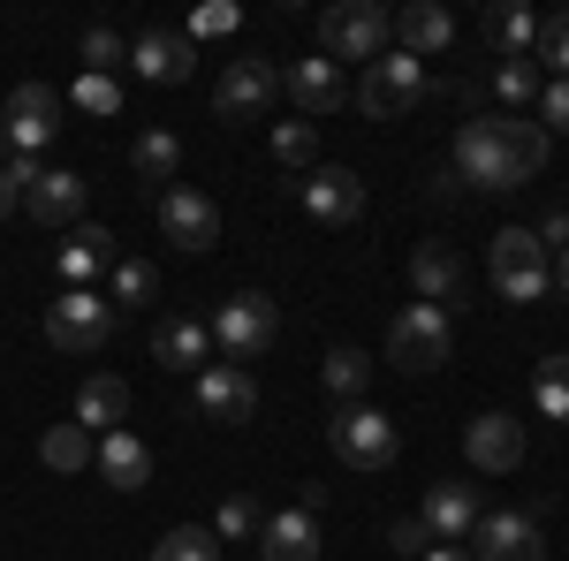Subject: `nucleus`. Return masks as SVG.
<instances>
[{
	"label": "nucleus",
	"instance_id": "1",
	"mask_svg": "<svg viewBox=\"0 0 569 561\" xmlns=\"http://www.w3.org/2000/svg\"><path fill=\"white\" fill-rule=\"evenodd\" d=\"M448 168L463 174V190H525L531 174L547 168V130L531 114H479L463 122L448 144Z\"/></svg>",
	"mask_w": 569,
	"mask_h": 561
},
{
	"label": "nucleus",
	"instance_id": "2",
	"mask_svg": "<svg viewBox=\"0 0 569 561\" xmlns=\"http://www.w3.org/2000/svg\"><path fill=\"white\" fill-rule=\"evenodd\" d=\"M206 327H213V349L228 357V364H251V357H266L273 334H281V303L266 297V289H236Z\"/></svg>",
	"mask_w": 569,
	"mask_h": 561
},
{
	"label": "nucleus",
	"instance_id": "3",
	"mask_svg": "<svg viewBox=\"0 0 569 561\" xmlns=\"http://www.w3.org/2000/svg\"><path fill=\"white\" fill-rule=\"evenodd\" d=\"M395 39V16L388 8H372V0H335L327 16H319V46H327V61L342 69V61H380Z\"/></svg>",
	"mask_w": 569,
	"mask_h": 561
},
{
	"label": "nucleus",
	"instance_id": "4",
	"mask_svg": "<svg viewBox=\"0 0 569 561\" xmlns=\"http://www.w3.org/2000/svg\"><path fill=\"white\" fill-rule=\"evenodd\" d=\"M448 349H456V327H448V311L440 303H402L388 327V364L395 372H440L448 364Z\"/></svg>",
	"mask_w": 569,
	"mask_h": 561
},
{
	"label": "nucleus",
	"instance_id": "5",
	"mask_svg": "<svg viewBox=\"0 0 569 561\" xmlns=\"http://www.w3.org/2000/svg\"><path fill=\"white\" fill-rule=\"evenodd\" d=\"M61 114H69V91H53V84H16V91H8V107H0V137H8V152L39 160L46 144L61 137Z\"/></svg>",
	"mask_w": 569,
	"mask_h": 561
},
{
	"label": "nucleus",
	"instance_id": "6",
	"mask_svg": "<svg viewBox=\"0 0 569 561\" xmlns=\"http://www.w3.org/2000/svg\"><path fill=\"white\" fill-rule=\"evenodd\" d=\"M46 342L69 357H99L114 342V303L99 289H61V303H46Z\"/></svg>",
	"mask_w": 569,
	"mask_h": 561
},
{
	"label": "nucleus",
	"instance_id": "7",
	"mask_svg": "<svg viewBox=\"0 0 569 561\" xmlns=\"http://www.w3.org/2000/svg\"><path fill=\"white\" fill-rule=\"evenodd\" d=\"M486 273H493L501 303H539L547 289H555L547 251H539V236H531V228H501V236H493V251H486Z\"/></svg>",
	"mask_w": 569,
	"mask_h": 561
},
{
	"label": "nucleus",
	"instance_id": "8",
	"mask_svg": "<svg viewBox=\"0 0 569 561\" xmlns=\"http://www.w3.org/2000/svg\"><path fill=\"white\" fill-rule=\"evenodd\" d=\"M350 99L365 107V114H372V122H402V114L426 99V61H410L402 46H388V53L365 69V84H357Z\"/></svg>",
	"mask_w": 569,
	"mask_h": 561
},
{
	"label": "nucleus",
	"instance_id": "9",
	"mask_svg": "<svg viewBox=\"0 0 569 561\" xmlns=\"http://www.w3.org/2000/svg\"><path fill=\"white\" fill-rule=\"evenodd\" d=\"M327 440H335V455H342L350 471H388L395 463V418L372 410V402H342V410L327 418Z\"/></svg>",
	"mask_w": 569,
	"mask_h": 561
},
{
	"label": "nucleus",
	"instance_id": "10",
	"mask_svg": "<svg viewBox=\"0 0 569 561\" xmlns=\"http://www.w3.org/2000/svg\"><path fill=\"white\" fill-rule=\"evenodd\" d=\"M190 402H198L206 425H251V410H259V380H251L243 364L213 357V364L190 380Z\"/></svg>",
	"mask_w": 569,
	"mask_h": 561
},
{
	"label": "nucleus",
	"instance_id": "11",
	"mask_svg": "<svg viewBox=\"0 0 569 561\" xmlns=\"http://www.w3.org/2000/svg\"><path fill=\"white\" fill-rule=\"evenodd\" d=\"M273 91H281V69L259 61V53H243V61H228L213 84V114L220 122H259L266 107H273Z\"/></svg>",
	"mask_w": 569,
	"mask_h": 561
},
{
	"label": "nucleus",
	"instance_id": "12",
	"mask_svg": "<svg viewBox=\"0 0 569 561\" xmlns=\"http://www.w3.org/2000/svg\"><path fill=\"white\" fill-rule=\"evenodd\" d=\"M479 517H486V501H479V485H463V478H433L426 501H418V523H426V539H440V547H463L479 531Z\"/></svg>",
	"mask_w": 569,
	"mask_h": 561
},
{
	"label": "nucleus",
	"instance_id": "13",
	"mask_svg": "<svg viewBox=\"0 0 569 561\" xmlns=\"http://www.w3.org/2000/svg\"><path fill=\"white\" fill-rule=\"evenodd\" d=\"M160 236H168L176 251H213L220 243V206L206 190L176 182V190H160Z\"/></svg>",
	"mask_w": 569,
	"mask_h": 561
},
{
	"label": "nucleus",
	"instance_id": "14",
	"mask_svg": "<svg viewBox=\"0 0 569 561\" xmlns=\"http://www.w3.org/2000/svg\"><path fill=\"white\" fill-rule=\"evenodd\" d=\"M84 206H91V182L77 168H39V182L23 190V213L39 228H84Z\"/></svg>",
	"mask_w": 569,
	"mask_h": 561
},
{
	"label": "nucleus",
	"instance_id": "15",
	"mask_svg": "<svg viewBox=\"0 0 569 561\" xmlns=\"http://www.w3.org/2000/svg\"><path fill=\"white\" fill-rule=\"evenodd\" d=\"M410 281H418V303H440V311L471 297V266L456 259V243H440V236H426L410 251Z\"/></svg>",
	"mask_w": 569,
	"mask_h": 561
},
{
	"label": "nucleus",
	"instance_id": "16",
	"mask_svg": "<svg viewBox=\"0 0 569 561\" xmlns=\"http://www.w3.org/2000/svg\"><path fill=\"white\" fill-rule=\"evenodd\" d=\"M281 91L297 99V114H305V122H311V114H342V107H350V77H342L327 53L289 61V69H281Z\"/></svg>",
	"mask_w": 569,
	"mask_h": 561
},
{
	"label": "nucleus",
	"instance_id": "17",
	"mask_svg": "<svg viewBox=\"0 0 569 561\" xmlns=\"http://www.w3.org/2000/svg\"><path fill=\"white\" fill-rule=\"evenodd\" d=\"M130 69L144 77V84H182V77L198 69V39H190V31H168V23H152V31H137Z\"/></svg>",
	"mask_w": 569,
	"mask_h": 561
},
{
	"label": "nucleus",
	"instance_id": "18",
	"mask_svg": "<svg viewBox=\"0 0 569 561\" xmlns=\"http://www.w3.org/2000/svg\"><path fill=\"white\" fill-rule=\"evenodd\" d=\"M471 539H479L486 561H547V531L531 509H493V517H479Z\"/></svg>",
	"mask_w": 569,
	"mask_h": 561
},
{
	"label": "nucleus",
	"instance_id": "19",
	"mask_svg": "<svg viewBox=\"0 0 569 561\" xmlns=\"http://www.w3.org/2000/svg\"><path fill=\"white\" fill-rule=\"evenodd\" d=\"M305 213L319 228H357L365 220V182L350 168H311L305 174Z\"/></svg>",
	"mask_w": 569,
	"mask_h": 561
},
{
	"label": "nucleus",
	"instance_id": "20",
	"mask_svg": "<svg viewBox=\"0 0 569 561\" xmlns=\"http://www.w3.org/2000/svg\"><path fill=\"white\" fill-rule=\"evenodd\" d=\"M463 455H471L479 471H517V463H525V425H517L509 410H486V418H471V432H463Z\"/></svg>",
	"mask_w": 569,
	"mask_h": 561
},
{
	"label": "nucleus",
	"instance_id": "21",
	"mask_svg": "<svg viewBox=\"0 0 569 561\" xmlns=\"http://www.w3.org/2000/svg\"><path fill=\"white\" fill-rule=\"evenodd\" d=\"M152 357H160L168 372H190V380H198V372L213 364V327L190 319V311H182V319H160V327H152Z\"/></svg>",
	"mask_w": 569,
	"mask_h": 561
},
{
	"label": "nucleus",
	"instance_id": "22",
	"mask_svg": "<svg viewBox=\"0 0 569 561\" xmlns=\"http://www.w3.org/2000/svg\"><path fill=\"white\" fill-rule=\"evenodd\" d=\"M91 471L107 478V485H122V493H144V485H152V448H144L137 432H107L99 455H91Z\"/></svg>",
	"mask_w": 569,
	"mask_h": 561
},
{
	"label": "nucleus",
	"instance_id": "23",
	"mask_svg": "<svg viewBox=\"0 0 569 561\" xmlns=\"http://www.w3.org/2000/svg\"><path fill=\"white\" fill-rule=\"evenodd\" d=\"M479 39L493 46V61H531V46H539V16L517 8V0H501V8H486V16H479Z\"/></svg>",
	"mask_w": 569,
	"mask_h": 561
},
{
	"label": "nucleus",
	"instance_id": "24",
	"mask_svg": "<svg viewBox=\"0 0 569 561\" xmlns=\"http://www.w3.org/2000/svg\"><path fill=\"white\" fill-rule=\"evenodd\" d=\"M122 418H130V388L114 372H91L84 388H77V425L91 440H107V432H122Z\"/></svg>",
	"mask_w": 569,
	"mask_h": 561
},
{
	"label": "nucleus",
	"instance_id": "25",
	"mask_svg": "<svg viewBox=\"0 0 569 561\" xmlns=\"http://www.w3.org/2000/svg\"><path fill=\"white\" fill-rule=\"evenodd\" d=\"M99 273H114V236L107 228H69V243H61V289H91Z\"/></svg>",
	"mask_w": 569,
	"mask_h": 561
},
{
	"label": "nucleus",
	"instance_id": "26",
	"mask_svg": "<svg viewBox=\"0 0 569 561\" xmlns=\"http://www.w3.org/2000/svg\"><path fill=\"white\" fill-rule=\"evenodd\" d=\"M395 39H402L410 61H426V53H440V46L456 39V16H448L440 0H410V8L395 16Z\"/></svg>",
	"mask_w": 569,
	"mask_h": 561
},
{
	"label": "nucleus",
	"instance_id": "27",
	"mask_svg": "<svg viewBox=\"0 0 569 561\" xmlns=\"http://www.w3.org/2000/svg\"><path fill=\"white\" fill-rule=\"evenodd\" d=\"M266 561H319V523L311 509H281V517H266Z\"/></svg>",
	"mask_w": 569,
	"mask_h": 561
},
{
	"label": "nucleus",
	"instance_id": "28",
	"mask_svg": "<svg viewBox=\"0 0 569 561\" xmlns=\"http://www.w3.org/2000/svg\"><path fill=\"white\" fill-rule=\"evenodd\" d=\"M130 168H137V182L176 190V174H182V137H176V130H144V137L130 144Z\"/></svg>",
	"mask_w": 569,
	"mask_h": 561
},
{
	"label": "nucleus",
	"instance_id": "29",
	"mask_svg": "<svg viewBox=\"0 0 569 561\" xmlns=\"http://www.w3.org/2000/svg\"><path fill=\"white\" fill-rule=\"evenodd\" d=\"M91 455H99V440H91L77 418L39 432V463H46V471H91Z\"/></svg>",
	"mask_w": 569,
	"mask_h": 561
},
{
	"label": "nucleus",
	"instance_id": "30",
	"mask_svg": "<svg viewBox=\"0 0 569 561\" xmlns=\"http://www.w3.org/2000/svg\"><path fill=\"white\" fill-rule=\"evenodd\" d=\"M539 84H547V69H539V61H493V99H501V114L539 107Z\"/></svg>",
	"mask_w": 569,
	"mask_h": 561
},
{
	"label": "nucleus",
	"instance_id": "31",
	"mask_svg": "<svg viewBox=\"0 0 569 561\" xmlns=\"http://www.w3.org/2000/svg\"><path fill=\"white\" fill-rule=\"evenodd\" d=\"M319 380H327V394L335 402H365V380H372V364H365V349H327V364H319Z\"/></svg>",
	"mask_w": 569,
	"mask_h": 561
},
{
	"label": "nucleus",
	"instance_id": "32",
	"mask_svg": "<svg viewBox=\"0 0 569 561\" xmlns=\"http://www.w3.org/2000/svg\"><path fill=\"white\" fill-rule=\"evenodd\" d=\"M107 289H114L107 303H122V311H137V303H152V297H160V266H152V259H114V273H107Z\"/></svg>",
	"mask_w": 569,
	"mask_h": 561
},
{
	"label": "nucleus",
	"instance_id": "33",
	"mask_svg": "<svg viewBox=\"0 0 569 561\" xmlns=\"http://www.w3.org/2000/svg\"><path fill=\"white\" fill-rule=\"evenodd\" d=\"M531 402L547 410V425H569V357H539V372H531Z\"/></svg>",
	"mask_w": 569,
	"mask_h": 561
},
{
	"label": "nucleus",
	"instance_id": "34",
	"mask_svg": "<svg viewBox=\"0 0 569 561\" xmlns=\"http://www.w3.org/2000/svg\"><path fill=\"white\" fill-rule=\"evenodd\" d=\"M152 561H220V539L213 523H176L160 547H152Z\"/></svg>",
	"mask_w": 569,
	"mask_h": 561
},
{
	"label": "nucleus",
	"instance_id": "35",
	"mask_svg": "<svg viewBox=\"0 0 569 561\" xmlns=\"http://www.w3.org/2000/svg\"><path fill=\"white\" fill-rule=\"evenodd\" d=\"M77 53H84V77H114V69L130 61V46H122V31H107V23H91Z\"/></svg>",
	"mask_w": 569,
	"mask_h": 561
},
{
	"label": "nucleus",
	"instance_id": "36",
	"mask_svg": "<svg viewBox=\"0 0 569 561\" xmlns=\"http://www.w3.org/2000/svg\"><path fill=\"white\" fill-rule=\"evenodd\" d=\"M273 160H281V168H311V160H319V130H311L305 114H297V122H273Z\"/></svg>",
	"mask_w": 569,
	"mask_h": 561
},
{
	"label": "nucleus",
	"instance_id": "37",
	"mask_svg": "<svg viewBox=\"0 0 569 561\" xmlns=\"http://www.w3.org/2000/svg\"><path fill=\"white\" fill-rule=\"evenodd\" d=\"M251 531H266L259 501H251V493H228V501H220V517H213V539H251Z\"/></svg>",
	"mask_w": 569,
	"mask_h": 561
},
{
	"label": "nucleus",
	"instance_id": "38",
	"mask_svg": "<svg viewBox=\"0 0 569 561\" xmlns=\"http://www.w3.org/2000/svg\"><path fill=\"white\" fill-rule=\"evenodd\" d=\"M69 107H77V114H99V122H107V114L122 107V91H114V77H77V84H69Z\"/></svg>",
	"mask_w": 569,
	"mask_h": 561
},
{
	"label": "nucleus",
	"instance_id": "39",
	"mask_svg": "<svg viewBox=\"0 0 569 561\" xmlns=\"http://www.w3.org/2000/svg\"><path fill=\"white\" fill-rule=\"evenodd\" d=\"M531 61H547L555 77H569V8L539 23V46H531Z\"/></svg>",
	"mask_w": 569,
	"mask_h": 561
},
{
	"label": "nucleus",
	"instance_id": "40",
	"mask_svg": "<svg viewBox=\"0 0 569 561\" xmlns=\"http://www.w3.org/2000/svg\"><path fill=\"white\" fill-rule=\"evenodd\" d=\"M31 182H39V160H23V152H16V160L0 168V220L23 213V190H31Z\"/></svg>",
	"mask_w": 569,
	"mask_h": 561
},
{
	"label": "nucleus",
	"instance_id": "41",
	"mask_svg": "<svg viewBox=\"0 0 569 561\" xmlns=\"http://www.w3.org/2000/svg\"><path fill=\"white\" fill-rule=\"evenodd\" d=\"M539 130L569 137V77H547V84H539Z\"/></svg>",
	"mask_w": 569,
	"mask_h": 561
},
{
	"label": "nucleus",
	"instance_id": "42",
	"mask_svg": "<svg viewBox=\"0 0 569 561\" xmlns=\"http://www.w3.org/2000/svg\"><path fill=\"white\" fill-rule=\"evenodd\" d=\"M388 547H395V554H410V561H426V523H418V517H395L388 523Z\"/></svg>",
	"mask_w": 569,
	"mask_h": 561
},
{
	"label": "nucleus",
	"instance_id": "43",
	"mask_svg": "<svg viewBox=\"0 0 569 561\" xmlns=\"http://www.w3.org/2000/svg\"><path fill=\"white\" fill-rule=\"evenodd\" d=\"M220 31H236V8H228V0H213V8L190 16V39H220Z\"/></svg>",
	"mask_w": 569,
	"mask_h": 561
},
{
	"label": "nucleus",
	"instance_id": "44",
	"mask_svg": "<svg viewBox=\"0 0 569 561\" xmlns=\"http://www.w3.org/2000/svg\"><path fill=\"white\" fill-rule=\"evenodd\" d=\"M531 236H539V251H547V259H555V251H569V213H547Z\"/></svg>",
	"mask_w": 569,
	"mask_h": 561
},
{
	"label": "nucleus",
	"instance_id": "45",
	"mask_svg": "<svg viewBox=\"0 0 569 561\" xmlns=\"http://www.w3.org/2000/svg\"><path fill=\"white\" fill-rule=\"evenodd\" d=\"M426 190H433L440 206H456V198H463V174H456V168H440V174H426Z\"/></svg>",
	"mask_w": 569,
	"mask_h": 561
},
{
	"label": "nucleus",
	"instance_id": "46",
	"mask_svg": "<svg viewBox=\"0 0 569 561\" xmlns=\"http://www.w3.org/2000/svg\"><path fill=\"white\" fill-rule=\"evenodd\" d=\"M547 273H555V297H569V251H555V259H547Z\"/></svg>",
	"mask_w": 569,
	"mask_h": 561
},
{
	"label": "nucleus",
	"instance_id": "47",
	"mask_svg": "<svg viewBox=\"0 0 569 561\" xmlns=\"http://www.w3.org/2000/svg\"><path fill=\"white\" fill-rule=\"evenodd\" d=\"M426 561H479V554H463V547H426Z\"/></svg>",
	"mask_w": 569,
	"mask_h": 561
},
{
	"label": "nucleus",
	"instance_id": "48",
	"mask_svg": "<svg viewBox=\"0 0 569 561\" xmlns=\"http://www.w3.org/2000/svg\"><path fill=\"white\" fill-rule=\"evenodd\" d=\"M8 160H16V152H8V137H0V168H8Z\"/></svg>",
	"mask_w": 569,
	"mask_h": 561
}]
</instances>
